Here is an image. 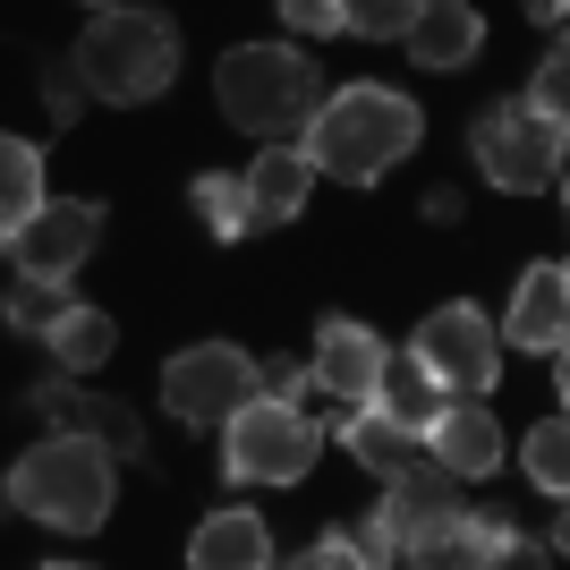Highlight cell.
<instances>
[{
    "mask_svg": "<svg viewBox=\"0 0 570 570\" xmlns=\"http://www.w3.org/2000/svg\"><path fill=\"white\" fill-rule=\"evenodd\" d=\"M409 357H417L443 392L485 401V392H494V375H502V333H494L476 307H460V298H452V307H434L426 324H417V350H409Z\"/></svg>",
    "mask_w": 570,
    "mask_h": 570,
    "instance_id": "obj_9",
    "label": "cell"
},
{
    "mask_svg": "<svg viewBox=\"0 0 570 570\" xmlns=\"http://www.w3.org/2000/svg\"><path fill=\"white\" fill-rule=\"evenodd\" d=\"M307 562H315V570H333V562H366V546H357V537H341V528H333L324 546H307Z\"/></svg>",
    "mask_w": 570,
    "mask_h": 570,
    "instance_id": "obj_28",
    "label": "cell"
},
{
    "mask_svg": "<svg viewBox=\"0 0 570 570\" xmlns=\"http://www.w3.org/2000/svg\"><path fill=\"white\" fill-rule=\"evenodd\" d=\"M196 214H205V230H214V238H247V230H256L247 188H238V179H214V170L196 179Z\"/></svg>",
    "mask_w": 570,
    "mask_h": 570,
    "instance_id": "obj_23",
    "label": "cell"
},
{
    "mask_svg": "<svg viewBox=\"0 0 570 570\" xmlns=\"http://www.w3.org/2000/svg\"><path fill=\"white\" fill-rule=\"evenodd\" d=\"M426 452H434V469H452V476H494L502 469V434H494V417H485L469 392H452L443 417L426 426Z\"/></svg>",
    "mask_w": 570,
    "mask_h": 570,
    "instance_id": "obj_15",
    "label": "cell"
},
{
    "mask_svg": "<svg viewBox=\"0 0 570 570\" xmlns=\"http://www.w3.org/2000/svg\"><path fill=\"white\" fill-rule=\"evenodd\" d=\"M102 238V205H86V196H60V205H35V214L18 222V238H9V256H18V273H43V282H69L77 264L95 256Z\"/></svg>",
    "mask_w": 570,
    "mask_h": 570,
    "instance_id": "obj_10",
    "label": "cell"
},
{
    "mask_svg": "<svg viewBox=\"0 0 570 570\" xmlns=\"http://www.w3.org/2000/svg\"><path fill=\"white\" fill-rule=\"evenodd\" d=\"M562 333H570V273L562 264H528L520 298L502 315V341H511V350H537V357H562Z\"/></svg>",
    "mask_w": 570,
    "mask_h": 570,
    "instance_id": "obj_13",
    "label": "cell"
},
{
    "mask_svg": "<svg viewBox=\"0 0 570 570\" xmlns=\"http://www.w3.org/2000/svg\"><path fill=\"white\" fill-rule=\"evenodd\" d=\"M383 341L366 333V324H350V315H324L315 324V357H307V383L324 392V401L357 409V401H375V383H383Z\"/></svg>",
    "mask_w": 570,
    "mask_h": 570,
    "instance_id": "obj_11",
    "label": "cell"
},
{
    "mask_svg": "<svg viewBox=\"0 0 570 570\" xmlns=\"http://www.w3.org/2000/svg\"><path fill=\"white\" fill-rule=\"evenodd\" d=\"M528 111H546V119H562L570 111V60L553 51L546 69H537V86H528Z\"/></svg>",
    "mask_w": 570,
    "mask_h": 570,
    "instance_id": "obj_26",
    "label": "cell"
},
{
    "mask_svg": "<svg viewBox=\"0 0 570 570\" xmlns=\"http://www.w3.org/2000/svg\"><path fill=\"white\" fill-rule=\"evenodd\" d=\"M476 170L511 196H546L562 179V119L528 111V102H502V111L476 119Z\"/></svg>",
    "mask_w": 570,
    "mask_h": 570,
    "instance_id": "obj_8",
    "label": "cell"
},
{
    "mask_svg": "<svg viewBox=\"0 0 570 570\" xmlns=\"http://www.w3.org/2000/svg\"><path fill=\"white\" fill-rule=\"evenodd\" d=\"M95 9H119V0H95Z\"/></svg>",
    "mask_w": 570,
    "mask_h": 570,
    "instance_id": "obj_31",
    "label": "cell"
},
{
    "mask_svg": "<svg viewBox=\"0 0 570 570\" xmlns=\"http://www.w3.org/2000/svg\"><path fill=\"white\" fill-rule=\"evenodd\" d=\"M417 137H426V119H417L409 95H392V86H341V95H324L307 111V145L298 154L315 163V179L375 188L401 154H417Z\"/></svg>",
    "mask_w": 570,
    "mask_h": 570,
    "instance_id": "obj_1",
    "label": "cell"
},
{
    "mask_svg": "<svg viewBox=\"0 0 570 570\" xmlns=\"http://www.w3.org/2000/svg\"><path fill=\"white\" fill-rule=\"evenodd\" d=\"M409 9H417V0H341V26L366 35V43H401Z\"/></svg>",
    "mask_w": 570,
    "mask_h": 570,
    "instance_id": "obj_25",
    "label": "cell"
},
{
    "mask_svg": "<svg viewBox=\"0 0 570 570\" xmlns=\"http://www.w3.org/2000/svg\"><path fill=\"white\" fill-rule=\"evenodd\" d=\"M35 409H51V426H60V434H86V443H102L111 460H145V426H137V409H128V401L43 383V392H35Z\"/></svg>",
    "mask_w": 570,
    "mask_h": 570,
    "instance_id": "obj_12",
    "label": "cell"
},
{
    "mask_svg": "<svg viewBox=\"0 0 570 570\" xmlns=\"http://www.w3.org/2000/svg\"><path fill=\"white\" fill-rule=\"evenodd\" d=\"M452 520H460V476L417 460V469L392 476V494H383L375 520L357 528V546H366V562H426V546Z\"/></svg>",
    "mask_w": 570,
    "mask_h": 570,
    "instance_id": "obj_6",
    "label": "cell"
},
{
    "mask_svg": "<svg viewBox=\"0 0 570 570\" xmlns=\"http://www.w3.org/2000/svg\"><path fill=\"white\" fill-rule=\"evenodd\" d=\"M43 205V154L26 137H0V247L18 238V222Z\"/></svg>",
    "mask_w": 570,
    "mask_h": 570,
    "instance_id": "obj_20",
    "label": "cell"
},
{
    "mask_svg": "<svg viewBox=\"0 0 570 570\" xmlns=\"http://www.w3.org/2000/svg\"><path fill=\"white\" fill-rule=\"evenodd\" d=\"M43 350L60 357L69 375H86V366H102V357H111V315H102V307H69L60 324H51Z\"/></svg>",
    "mask_w": 570,
    "mask_h": 570,
    "instance_id": "obj_21",
    "label": "cell"
},
{
    "mask_svg": "<svg viewBox=\"0 0 570 570\" xmlns=\"http://www.w3.org/2000/svg\"><path fill=\"white\" fill-rule=\"evenodd\" d=\"M170 77H179V26L154 9H95V26L77 35V86L95 102L137 111L170 95Z\"/></svg>",
    "mask_w": 570,
    "mask_h": 570,
    "instance_id": "obj_2",
    "label": "cell"
},
{
    "mask_svg": "<svg viewBox=\"0 0 570 570\" xmlns=\"http://www.w3.org/2000/svg\"><path fill=\"white\" fill-rule=\"evenodd\" d=\"M264 392V366L230 341H196L163 366V409L179 426H230V409H247Z\"/></svg>",
    "mask_w": 570,
    "mask_h": 570,
    "instance_id": "obj_7",
    "label": "cell"
},
{
    "mask_svg": "<svg viewBox=\"0 0 570 570\" xmlns=\"http://www.w3.org/2000/svg\"><path fill=\"white\" fill-rule=\"evenodd\" d=\"M341 443H350V460H357L366 476H383V485H392L401 469H417V460H426V434L401 426V417H392V409H375V401L341 409Z\"/></svg>",
    "mask_w": 570,
    "mask_h": 570,
    "instance_id": "obj_16",
    "label": "cell"
},
{
    "mask_svg": "<svg viewBox=\"0 0 570 570\" xmlns=\"http://www.w3.org/2000/svg\"><path fill=\"white\" fill-rule=\"evenodd\" d=\"M282 18L298 35H341V0H282Z\"/></svg>",
    "mask_w": 570,
    "mask_h": 570,
    "instance_id": "obj_27",
    "label": "cell"
},
{
    "mask_svg": "<svg viewBox=\"0 0 570 570\" xmlns=\"http://www.w3.org/2000/svg\"><path fill=\"white\" fill-rule=\"evenodd\" d=\"M562 9H570V0H528V18H537V26H553Z\"/></svg>",
    "mask_w": 570,
    "mask_h": 570,
    "instance_id": "obj_30",
    "label": "cell"
},
{
    "mask_svg": "<svg viewBox=\"0 0 570 570\" xmlns=\"http://www.w3.org/2000/svg\"><path fill=\"white\" fill-rule=\"evenodd\" d=\"M264 392H273V401H298V392H307V366L273 357V366H264Z\"/></svg>",
    "mask_w": 570,
    "mask_h": 570,
    "instance_id": "obj_29",
    "label": "cell"
},
{
    "mask_svg": "<svg viewBox=\"0 0 570 570\" xmlns=\"http://www.w3.org/2000/svg\"><path fill=\"white\" fill-rule=\"evenodd\" d=\"M401 43H409L417 69H469L476 43H485V26H476L469 0H417L409 26H401Z\"/></svg>",
    "mask_w": 570,
    "mask_h": 570,
    "instance_id": "obj_14",
    "label": "cell"
},
{
    "mask_svg": "<svg viewBox=\"0 0 570 570\" xmlns=\"http://www.w3.org/2000/svg\"><path fill=\"white\" fill-rule=\"evenodd\" d=\"M528 476L546 485V494H570V426L546 417V426L528 434Z\"/></svg>",
    "mask_w": 570,
    "mask_h": 570,
    "instance_id": "obj_24",
    "label": "cell"
},
{
    "mask_svg": "<svg viewBox=\"0 0 570 570\" xmlns=\"http://www.w3.org/2000/svg\"><path fill=\"white\" fill-rule=\"evenodd\" d=\"M214 95H222V119L247 128V137H289V128H307V111L324 102L315 86V60L289 43H238L230 60L214 69Z\"/></svg>",
    "mask_w": 570,
    "mask_h": 570,
    "instance_id": "obj_4",
    "label": "cell"
},
{
    "mask_svg": "<svg viewBox=\"0 0 570 570\" xmlns=\"http://www.w3.org/2000/svg\"><path fill=\"white\" fill-rule=\"evenodd\" d=\"M238 188H247L256 230H273V222H298V205H307V188H315V163L298 154V145H264L256 170H247Z\"/></svg>",
    "mask_w": 570,
    "mask_h": 570,
    "instance_id": "obj_17",
    "label": "cell"
},
{
    "mask_svg": "<svg viewBox=\"0 0 570 570\" xmlns=\"http://www.w3.org/2000/svg\"><path fill=\"white\" fill-rule=\"evenodd\" d=\"M315 452H324V426L298 401H273V392L230 409V426H222V469L238 485H298L315 469Z\"/></svg>",
    "mask_w": 570,
    "mask_h": 570,
    "instance_id": "obj_5",
    "label": "cell"
},
{
    "mask_svg": "<svg viewBox=\"0 0 570 570\" xmlns=\"http://www.w3.org/2000/svg\"><path fill=\"white\" fill-rule=\"evenodd\" d=\"M443 401H452V392H443V383H434L426 366H417V357H383L375 409H392V417H401V426H417V434H426L434 417H443Z\"/></svg>",
    "mask_w": 570,
    "mask_h": 570,
    "instance_id": "obj_19",
    "label": "cell"
},
{
    "mask_svg": "<svg viewBox=\"0 0 570 570\" xmlns=\"http://www.w3.org/2000/svg\"><path fill=\"white\" fill-rule=\"evenodd\" d=\"M69 307H77L69 282H43V273H18V289L0 298V315H9L18 333H35V341H51V324H60Z\"/></svg>",
    "mask_w": 570,
    "mask_h": 570,
    "instance_id": "obj_22",
    "label": "cell"
},
{
    "mask_svg": "<svg viewBox=\"0 0 570 570\" xmlns=\"http://www.w3.org/2000/svg\"><path fill=\"white\" fill-rule=\"evenodd\" d=\"M9 502H18L26 520L60 528V537H95L111 520V452L86 443V434H51V443H35L18 460Z\"/></svg>",
    "mask_w": 570,
    "mask_h": 570,
    "instance_id": "obj_3",
    "label": "cell"
},
{
    "mask_svg": "<svg viewBox=\"0 0 570 570\" xmlns=\"http://www.w3.org/2000/svg\"><path fill=\"white\" fill-rule=\"evenodd\" d=\"M188 562L196 570H264L273 562V537H264L256 511H214V520L188 537Z\"/></svg>",
    "mask_w": 570,
    "mask_h": 570,
    "instance_id": "obj_18",
    "label": "cell"
}]
</instances>
